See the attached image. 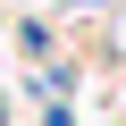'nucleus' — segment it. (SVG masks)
<instances>
[{
    "instance_id": "3",
    "label": "nucleus",
    "mask_w": 126,
    "mask_h": 126,
    "mask_svg": "<svg viewBox=\"0 0 126 126\" xmlns=\"http://www.w3.org/2000/svg\"><path fill=\"white\" fill-rule=\"evenodd\" d=\"M118 126H126V118H118Z\"/></svg>"
},
{
    "instance_id": "1",
    "label": "nucleus",
    "mask_w": 126,
    "mask_h": 126,
    "mask_svg": "<svg viewBox=\"0 0 126 126\" xmlns=\"http://www.w3.org/2000/svg\"><path fill=\"white\" fill-rule=\"evenodd\" d=\"M17 50L34 59V67H42V59H59V25H50V17H17Z\"/></svg>"
},
{
    "instance_id": "2",
    "label": "nucleus",
    "mask_w": 126,
    "mask_h": 126,
    "mask_svg": "<svg viewBox=\"0 0 126 126\" xmlns=\"http://www.w3.org/2000/svg\"><path fill=\"white\" fill-rule=\"evenodd\" d=\"M34 109H42V126H76V109H67V101H34Z\"/></svg>"
}]
</instances>
